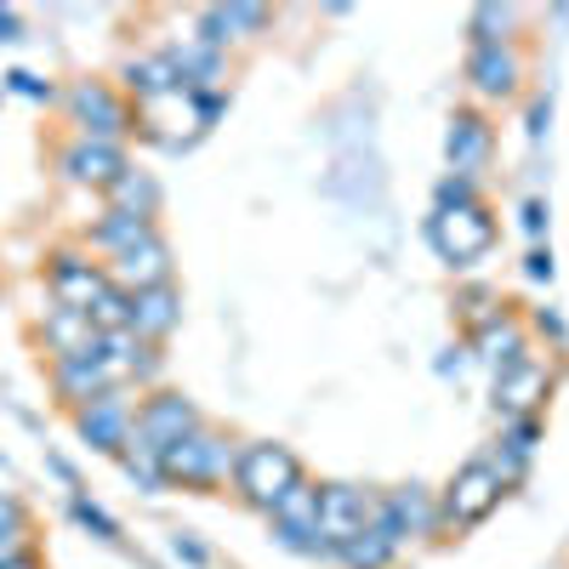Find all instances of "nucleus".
Returning a JSON list of instances; mask_svg holds the SVG:
<instances>
[{
  "label": "nucleus",
  "instance_id": "f257e3e1",
  "mask_svg": "<svg viewBox=\"0 0 569 569\" xmlns=\"http://www.w3.org/2000/svg\"><path fill=\"white\" fill-rule=\"evenodd\" d=\"M217 114H222L217 91H182V86L160 91V98H149V103H131V126L149 142H160V149H188L194 137L211 131Z\"/></svg>",
  "mask_w": 569,
  "mask_h": 569
},
{
  "label": "nucleus",
  "instance_id": "f03ea898",
  "mask_svg": "<svg viewBox=\"0 0 569 569\" xmlns=\"http://www.w3.org/2000/svg\"><path fill=\"white\" fill-rule=\"evenodd\" d=\"M233 461H240V445L217 427H194L182 445L160 450V485H182V490H217L233 485Z\"/></svg>",
  "mask_w": 569,
  "mask_h": 569
},
{
  "label": "nucleus",
  "instance_id": "7ed1b4c3",
  "mask_svg": "<svg viewBox=\"0 0 569 569\" xmlns=\"http://www.w3.org/2000/svg\"><path fill=\"white\" fill-rule=\"evenodd\" d=\"M308 472H302V461L284 450V445H240V461H233V490H240V501L246 507H257V512H273L284 496H291V485H302Z\"/></svg>",
  "mask_w": 569,
  "mask_h": 569
},
{
  "label": "nucleus",
  "instance_id": "20e7f679",
  "mask_svg": "<svg viewBox=\"0 0 569 569\" xmlns=\"http://www.w3.org/2000/svg\"><path fill=\"white\" fill-rule=\"evenodd\" d=\"M63 109H69V126L86 142H114V149H120V142L137 131L131 126V98L120 86H109V80H74Z\"/></svg>",
  "mask_w": 569,
  "mask_h": 569
},
{
  "label": "nucleus",
  "instance_id": "39448f33",
  "mask_svg": "<svg viewBox=\"0 0 569 569\" xmlns=\"http://www.w3.org/2000/svg\"><path fill=\"white\" fill-rule=\"evenodd\" d=\"M200 427V410L188 405L182 393H171V388H160V393H149L137 405V416H131V445H126V456H149V461H160V450H171V445H182L188 433Z\"/></svg>",
  "mask_w": 569,
  "mask_h": 569
},
{
  "label": "nucleus",
  "instance_id": "423d86ee",
  "mask_svg": "<svg viewBox=\"0 0 569 569\" xmlns=\"http://www.w3.org/2000/svg\"><path fill=\"white\" fill-rule=\"evenodd\" d=\"M501 496H507V485L496 479V467L485 456H472L456 479L445 485V496H439V530H472V525H485Z\"/></svg>",
  "mask_w": 569,
  "mask_h": 569
},
{
  "label": "nucleus",
  "instance_id": "0eeeda50",
  "mask_svg": "<svg viewBox=\"0 0 569 569\" xmlns=\"http://www.w3.org/2000/svg\"><path fill=\"white\" fill-rule=\"evenodd\" d=\"M427 240H433V251H439L450 268H472V262L496 246V217H490L485 200L456 206V211H433V222H427Z\"/></svg>",
  "mask_w": 569,
  "mask_h": 569
},
{
  "label": "nucleus",
  "instance_id": "6e6552de",
  "mask_svg": "<svg viewBox=\"0 0 569 569\" xmlns=\"http://www.w3.org/2000/svg\"><path fill=\"white\" fill-rule=\"evenodd\" d=\"M376 518V496L359 490V485H319V552H337L342 541H353L365 525Z\"/></svg>",
  "mask_w": 569,
  "mask_h": 569
},
{
  "label": "nucleus",
  "instance_id": "1a4fd4ad",
  "mask_svg": "<svg viewBox=\"0 0 569 569\" xmlns=\"http://www.w3.org/2000/svg\"><path fill=\"white\" fill-rule=\"evenodd\" d=\"M109 291V268L91 262L86 251H52L46 257V297H52L58 308H91Z\"/></svg>",
  "mask_w": 569,
  "mask_h": 569
},
{
  "label": "nucleus",
  "instance_id": "9d476101",
  "mask_svg": "<svg viewBox=\"0 0 569 569\" xmlns=\"http://www.w3.org/2000/svg\"><path fill=\"white\" fill-rule=\"evenodd\" d=\"M445 154H450V177L479 182L490 171V160H496V126L479 109H456L450 131H445Z\"/></svg>",
  "mask_w": 569,
  "mask_h": 569
},
{
  "label": "nucleus",
  "instance_id": "9b49d317",
  "mask_svg": "<svg viewBox=\"0 0 569 569\" xmlns=\"http://www.w3.org/2000/svg\"><path fill=\"white\" fill-rule=\"evenodd\" d=\"M131 416H137V405L126 399V388H114V393H103V399H91V405L74 410V433H80L91 450H103V456H126V445H131Z\"/></svg>",
  "mask_w": 569,
  "mask_h": 569
},
{
  "label": "nucleus",
  "instance_id": "f8f14e48",
  "mask_svg": "<svg viewBox=\"0 0 569 569\" xmlns=\"http://www.w3.org/2000/svg\"><path fill=\"white\" fill-rule=\"evenodd\" d=\"M103 268H109V284H120L126 297L154 291V284H171V246H166V233L154 228V233H142L131 251H120V257L103 262Z\"/></svg>",
  "mask_w": 569,
  "mask_h": 569
},
{
  "label": "nucleus",
  "instance_id": "ddd939ff",
  "mask_svg": "<svg viewBox=\"0 0 569 569\" xmlns=\"http://www.w3.org/2000/svg\"><path fill=\"white\" fill-rule=\"evenodd\" d=\"M552 393V370L541 359H525L496 376V416L501 421H525V416H541V399Z\"/></svg>",
  "mask_w": 569,
  "mask_h": 569
},
{
  "label": "nucleus",
  "instance_id": "4468645a",
  "mask_svg": "<svg viewBox=\"0 0 569 569\" xmlns=\"http://www.w3.org/2000/svg\"><path fill=\"white\" fill-rule=\"evenodd\" d=\"M52 388H58V399L63 405H91V399H103V393H114L120 382H114V370L98 359V348L91 353H69V359H52Z\"/></svg>",
  "mask_w": 569,
  "mask_h": 569
},
{
  "label": "nucleus",
  "instance_id": "2eb2a0df",
  "mask_svg": "<svg viewBox=\"0 0 569 569\" xmlns=\"http://www.w3.org/2000/svg\"><path fill=\"white\" fill-rule=\"evenodd\" d=\"M58 171L74 182V188H109L120 171H126V149H114V142H63L58 149Z\"/></svg>",
  "mask_w": 569,
  "mask_h": 569
},
{
  "label": "nucleus",
  "instance_id": "dca6fc26",
  "mask_svg": "<svg viewBox=\"0 0 569 569\" xmlns=\"http://www.w3.org/2000/svg\"><path fill=\"white\" fill-rule=\"evenodd\" d=\"M399 547H405V536L393 530V518L382 512V501H376V518H370L353 541L337 547V563H342V569H388V563L399 558Z\"/></svg>",
  "mask_w": 569,
  "mask_h": 569
},
{
  "label": "nucleus",
  "instance_id": "f3484780",
  "mask_svg": "<svg viewBox=\"0 0 569 569\" xmlns=\"http://www.w3.org/2000/svg\"><path fill=\"white\" fill-rule=\"evenodd\" d=\"M273 530L284 547H302V552H319V530H313V518H319V485H291V496H284L273 512Z\"/></svg>",
  "mask_w": 569,
  "mask_h": 569
},
{
  "label": "nucleus",
  "instance_id": "a211bd4d",
  "mask_svg": "<svg viewBox=\"0 0 569 569\" xmlns=\"http://www.w3.org/2000/svg\"><path fill=\"white\" fill-rule=\"evenodd\" d=\"M177 325H182V291H177V284H154V291H137L131 297V330H137L142 342L160 348Z\"/></svg>",
  "mask_w": 569,
  "mask_h": 569
},
{
  "label": "nucleus",
  "instance_id": "6ab92c4d",
  "mask_svg": "<svg viewBox=\"0 0 569 569\" xmlns=\"http://www.w3.org/2000/svg\"><path fill=\"white\" fill-rule=\"evenodd\" d=\"M467 80L479 86V98H512L518 80H525V63H518L512 46H472Z\"/></svg>",
  "mask_w": 569,
  "mask_h": 569
},
{
  "label": "nucleus",
  "instance_id": "aec40b11",
  "mask_svg": "<svg viewBox=\"0 0 569 569\" xmlns=\"http://www.w3.org/2000/svg\"><path fill=\"white\" fill-rule=\"evenodd\" d=\"M40 348L52 353V359H69V353H91L98 348V330H91V319L80 313V308H46V319H40Z\"/></svg>",
  "mask_w": 569,
  "mask_h": 569
},
{
  "label": "nucleus",
  "instance_id": "412c9836",
  "mask_svg": "<svg viewBox=\"0 0 569 569\" xmlns=\"http://www.w3.org/2000/svg\"><path fill=\"white\" fill-rule=\"evenodd\" d=\"M472 353H479L485 365H496V376H501V370H512V365L530 359V337H525V325H518L512 313H501V319H490L485 330H472Z\"/></svg>",
  "mask_w": 569,
  "mask_h": 569
},
{
  "label": "nucleus",
  "instance_id": "4be33fe9",
  "mask_svg": "<svg viewBox=\"0 0 569 569\" xmlns=\"http://www.w3.org/2000/svg\"><path fill=\"white\" fill-rule=\"evenodd\" d=\"M268 29V7H206L200 12V46L222 52L228 40H251Z\"/></svg>",
  "mask_w": 569,
  "mask_h": 569
},
{
  "label": "nucleus",
  "instance_id": "5701e85b",
  "mask_svg": "<svg viewBox=\"0 0 569 569\" xmlns=\"http://www.w3.org/2000/svg\"><path fill=\"white\" fill-rule=\"evenodd\" d=\"M382 512L393 518V530H399L405 541H410V536H439V501L427 496V490H416V485L382 496Z\"/></svg>",
  "mask_w": 569,
  "mask_h": 569
},
{
  "label": "nucleus",
  "instance_id": "b1692460",
  "mask_svg": "<svg viewBox=\"0 0 569 569\" xmlns=\"http://www.w3.org/2000/svg\"><path fill=\"white\" fill-rule=\"evenodd\" d=\"M142 233H154V222H142V217H126V211H103L98 222L86 228V251L91 257H103V262H114L120 251H131Z\"/></svg>",
  "mask_w": 569,
  "mask_h": 569
},
{
  "label": "nucleus",
  "instance_id": "393cba45",
  "mask_svg": "<svg viewBox=\"0 0 569 569\" xmlns=\"http://www.w3.org/2000/svg\"><path fill=\"white\" fill-rule=\"evenodd\" d=\"M120 91L137 103L160 98V91H177V69L166 63V52H142V58H126L120 63Z\"/></svg>",
  "mask_w": 569,
  "mask_h": 569
},
{
  "label": "nucleus",
  "instance_id": "a878e982",
  "mask_svg": "<svg viewBox=\"0 0 569 569\" xmlns=\"http://www.w3.org/2000/svg\"><path fill=\"white\" fill-rule=\"evenodd\" d=\"M103 194H109V211H126V217H142V222H154V211H160V182L137 166H126Z\"/></svg>",
  "mask_w": 569,
  "mask_h": 569
},
{
  "label": "nucleus",
  "instance_id": "bb28decb",
  "mask_svg": "<svg viewBox=\"0 0 569 569\" xmlns=\"http://www.w3.org/2000/svg\"><path fill=\"white\" fill-rule=\"evenodd\" d=\"M29 536H34L29 507H23L18 496H0V563L29 558V552H34V547H29Z\"/></svg>",
  "mask_w": 569,
  "mask_h": 569
},
{
  "label": "nucleus",
  "instance_id": "cd10ccee",
  "mask_svg": "<svg viewBox=\"0 0 569 569\" xmlns=\"http://www.w3.org/2000/svg\"><path fill=\"white\" fill-rule=\"evenodd\" d=\"M86 319H91L98 337H109V330H131V297L120 291V284H109V291L86 308Z\"/></svg>",
  "mask_w": 569,
  "mask_h": 569
},
{
  "label": "nucleus",
  "instance_id": "c85d7f7f",
  "mask_svg": "<svg viewBox=\"0 0 569 569\" xmlns=\"http://www.w3.org/2000/svg\"><path fill=\"white\" fill-rule=\"evenodd\" d=\"M536 445H541V416H525V421H507V439H501V450H507V456H518V461H530V456H536Z\"/></svg>",
  "mask_w": 569,
  "mask_h": 569
},
{
  "label": "nucleus",
  "instance_id": "c756f323",
  "mask_svg": "<svg viewBox=\"0 0 569 569\" xmlns=\"http://www.w3.org/2000/svg\"><path fill=\"white\" fill-rule=\"evenodd\" d=\"M69 512H74V518H80V525H86L91 536H98V541H120V525H114V518H109V512H103L98 501H86L80 490H74V501H69Z\"/></svg>",
  "mask_w": 569,
  "mask_h": 569
},
{
  "label": "nucleus",
  "instance_id": "7c9ffc66",
  "mask_svg": "<svg viewBox=\"0 0 569 569\" xmlns=\"http://www.w3.org/2000/svg\"><path fill=\"white\" fill-rule=\"evenodd\" d=\"M507 308H501V297L496 291H461V319H467V330H485L490 319H501Z\"/></svg>",
  "mask_w": 569,
  "mask_h": 569
},
{
  "label": "nucleus",
  "instance_id": "2f4dec72",
  "mask_svg": "<svg viewBox=\"0 0 569 569\" xmlns=\"http://www.w3.org/2000/svg\"><path fill=\"white\" fill-rule=\"evenodd\" d=\"M472 29H479V46H507L496 29H512V7H479L472 12Z\"/></svg>",
  "mask_w": 569,
  "mask_h": 569
},
{
  "label": "nucleus",
  "instance_id": "473e14b6",
  "mask_svg": "<svg viewBox=\"0 0 569 569\" xmlns=\"http://www.w3.org/2000/svg\"><path fill=\"white\" fill-rule=\"evenodd\" d=\"M472 200H479V182L445 177V182H439V194H433V211H456V206H472Z\"/></svg>",
  "mask_w": 569,
  "mask_h": 569
},
{
  "label": "nucleus",
  "instance_id": "72a5a7b5",
  "mask_svg": "<svg viewBox=\"0 0 569 569\" xmlns=\"http://www.w3.org/2000/svg\"><path fill=\"white\" fill-rule=\"evenodd\" d=\"M7 91H18V98H29V103H52V98H58L52 80H40V74H29V69H12V74H7Z\"/></svg>",
  "mask_w": 569,
  "mask_h": 569
},
{
  "label": "nucleus",
  "instance_id": "f704fd0d",
  "mask_svg": "<svg viewBox=\"0 0 569 569\" xmlns=\"http://www.w3.org/2000/svg\"><path fill=\"white\" fill-rule=\"evenodd\" d=\"M525 273H530L536 284H552V251H541V246H536V251L525 257Z\"/></svg>",
  "mask_w": 569,
  "mask_h": 569
},
{
  "label": "nucleus",
  "instance_id": "c9c22d12",
  "mask_svg": "<svg viewBox=\"0 0 569 569\" xmlns=\"http://www.w3.org/2000/svg\"><path fill=\"white\" fill-rule=\"evenodd\" d=\"M525 233H530V240H541V233H547V206L541 200H525Z\"/></svg>",
  "mask_w": 569,
  "mask_h": 569
},
{
  "label": "nucleus",
  "instance_id": "e433bc0d",
  "mask_svg": "<svg viewBox=\"0 0 569 569\" xmlns=\"http://www.w3.org/2000/svg\"><path fill=\"white\" fill-rule=\"evenodd\" d=\"M12 40H23V18L12 7H0V46H12Z\"/></svg>",
  "mask_w": 569,
  "mask_h": 569
},
{
  "label": "nucleus",
  "instance_id": "4c0bfd02",
  "mask_svg": "<svg viewBox=\"0 0 569 569\" xmlns=\"http://www.w3.org/2000/svg\"><path fill=\"white\" fill-rule=\"evenodd\" d=\"M547 120H552V103L536 98V103H530V137H547Z\"/></svg>",
  "mask_w": 569,
  "mask_h": 569
},
{
  "label": "nucleus",
  "instance_id": "58836bf2",
  "mask_svg": "<svg viewBox=\"0 0 569 569\" xmlns=\"http://www.w3.org/2000/svg\"><path fill=\"white\" fill-rule=\"evenodd\" d=\"M536 330H541V337H552V342H563V319H558V313H547V308L536 313Z\"/></svg>",
  "mask_w": 569,
  "mask_h": 569
},
{
  "label": "nucleus",
  "instance_id": "ea45409f",
  "mask_svg": "<svg viewBox=\"0 0 569 569\" xmlns=\"http://www.w3.org/2000/svg\"><path fill=\"white\" fill-rule=\"evenodd\" d=\"M177 558H188V563H206V552H200L194 541H182V536H177Z\"/></svg>",
  "mask_w": 569,
  "mask_h": 569
},
{
  "label": "nucleus",
  "instance_id": "a19ab883",
  "mask_svg": "<svg viewBox=\"0 0 569 569\" xmlns=\"http://www.w3.org/2000/svg\"><path fill=\"white\" fill-rule=\"evenodd\" d=\"M0 569H40V558L29 552V558H18V563H0Z\"/></svg>",
  "mask_w": 569,
  "mask_h": 569
}]
</instances>
